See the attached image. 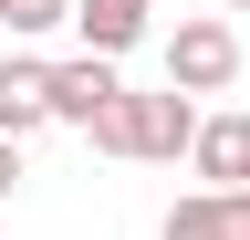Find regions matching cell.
<instances>
[{
  "instance_id": "obj_1",
  "label": "cell",
  "mask_w": 250,
  "mask_h": 240,
  "mask_svg": "<svg viewBox=\"0 0 250 240\" xmlns=\"http://www.w3.org/2000/svg\"><path fill=\"white\" fill-rule=\"evenodd\" d=\"M198 126H208L198 94H177V84H167V94H125L104 126H94V146H104V157H136V167H177L188 146H198Z\"/></svg>"
},
{
  "instance_id": "obj_2",
  "label": "cell",
  "mask_w": 250,
  "mask_h": 240,
  "mask_svg": "<svg viewBox=\"0 0 250 240\" xmlns=\"http://www.w3.org/2000/svg\"><path fill=\"white\" fill-rule=\"evenodd\" d=\"M167 84L177 94H229L240 84V32L229 21H177L167 32Z\"/></svg>"
},
{
  "instance_id": "obj_3",
  "label": "cell",
  "mask_w": 250,
  "mask_h": 240,
  "mask_svg": "<svg viewBox=\"0 0 250 240\" xmlns=\"http://www.w3.org/2000/svg\"><path fill=\"white\" fill-rule=\"evenodd\" d=\"M125 105V73L104 63V52H73V63H52V126H104V115Z\"/></svg>"
},
{
  "instance_id": "obj_4",
  "label": "cell",
  "mask_w": 250,
  "mask_h": 240,
  "mask_svg": "<svg viewBox=\"0 0 250 240\" xmlns=\"http://www.w3.org/2000/svg\"><path fill=\"white\" fill-rule=\"evenodd\" d=\"M167 240H250V188H188L167 209Z\"/></svg>"
},
{
  "instance_id": "obj_5",
  "label": "cell",
  "mask_w": 250,
  "mask_h": 240,
  "mask_svg": "<svg viewBox=\"0 0 250 240\" xmlns=\"http://www.w3.org/2000/svg\"><path fill=\"white\" fill-rule=\"evenodd\" d=\"M31 126H52V63H31V52H11L0 63V136H31Z\"/></svg>"
},
{
  "instance_id": "obj_6",
  "label": "cell",
  "mask_w": 250,
  "mask_h": 240,
  "mask_svg": "<svg viewBox=\"0 0 250 240\" xmlns=\"http://www.w3.org/2000/svg\"><path fill=\"white\" fill-rule=\"evenodd\" d=\"M188 167H198V188H250V115H208Z\"/></svg>"
},
{
  "instance_id": "obj_7",
  "label": "cell",
  "mask_w": 250,
  "mask_h": 240,
  "mask_svg": "<svg viewBox=\"0 0 250 240\" xmlns=\"http://www.w3.org/2000/svg\"><path fill=\"white\" fill-rule=\"evenodd\" d=\"M73 32H83V52L125 63V52L146 42V0H73Z\"/></svg>"
},
{
  "instance_id": "obj_8",
  "label": "cell",
  "mask_w": 250,
  "mask_h": 240,
  "mask_svg": "<svg viewBox=\"0 0 250 240\" xmlns=\"http://www.w3.org/2000/svg\"><path fill=\"white\" fill-rule=\"evenodd\" d=\"M0 21H11V32L31 42V32H62V21H73V0H11V11H0Z\"/></svg>"
},
{
  "instance_id": "obj_9",
  "label": "cell",
  "mask_w": 250,
  "mask_h": 240,
  "mask_svg": "<svg viewBox=\"0 0 250 240\" xmlns=\"http://www.w3.org/2000/svg\"><path fill=\"white\" fill-rule=\"evenodd\" d=\"M11 188H21V146L0 136V198H11Z\"/></svg>"
},
{
  "instance_id": "obj_10",
  "label": "cell",
  "mask_w": 250,
  "mask_h": 240,
  "mask_svg": "<svg viewBox=\"0 0 250 240\" xmlns=\"http://www.w3.org/2000/svg\"><path fill=\"white\" fill-rule=\"evenodd\" d=\"M219 11H250V0H219Z\"/></svg>"
},
{
  "instance_id": "obj_11",
  "label": "cell",
  "mask_w": 250,
  "mask_h": 240,
  "mask_svg": "<svg viewBox=\"0 0 250 240\" xmlns=\"http://www.w3.org/2000/svg\"><path fill=\"white\" fill-rule=\"evenodd\" d=\"M0 11H11V0H0Z\"/></svg>"
}]
</instances>
